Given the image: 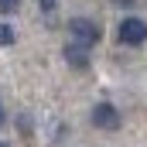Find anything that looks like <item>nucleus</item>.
<instances>
[{
    "mask_svg": "<svg viewBox=\"0 0 147 147\" xmlns=\"http://www.w3.org/2000/svg\"><path fill=\"white\" fill-rule=\"evenodd\" d=\"M69 34H72V41L86 45V48H92V45L103 38V31H99V24L89 21V17H72V21H69Z\"/></svg>",
    "mask_w": 147,
    "mask_h": 147,
    "instance_id": "obj_1",
    "label": "nucleus"
},
{
    "mask_svg": "<svg viewBox=\"0 0 147 147\" xmlns=\"http://www.w3.org/2000/svg\"><path fill=\"white\" fill-rule=\"evenodd\" d=\"M116 38H120V45L137 48V45H144V41H147V24L140 21V17H123L120 28H116Z\"/></svg>",
    "mask_w": 147,
    "mask_h": 147,
    "instance_id": "obj_2",
    "label": "nucleus"
},
{
    "mask_svg": "<svg viewBox=\"0 0 147 147\" xmlns=\"http://www.w3.org/2000/svg\"><path fill=\"white\" fill-rule=\"evenodd\" d=\"M92 127L99 130H120V113L113 103H96L92 106Z\"/></svg>",
    "mask_w": 147,
    "mask_h": 147,
    "instance_id": "obj_3",
    "label": "nucleus"
},
{
    "mask_svg": "<svg viewBox=\"0 0 147 147\" xmlns=\"http://www.w3.org/2000/svg\"><path fill=\"white\" fill-rule=\"evenodd\" d=\"M65 62L72 65V69H89V48L86 45H79V41H72V45H65Z\"/></svg>",
    "mask_w": 147,
    "mask_h": 147,
    "instance_id": "obj_4",
    "label": "nucleus"
},
{
    "mask_svg": "<svg viewBox=\"0 0 147 147\" xmlns=\"http://www.w3.org/2000/svg\"><path fill=\"white\" fill-rule=\"evenodd\" d=\"M7 45H14V28L10 24H0V48H7Z\"/></svg>",
    "mask_w": 147,
    "mask_h": 147,
    "instance_id": "obj_5",
    "label": "nucleus"
},
{
    "mask_svg": "<svg viewBox=\"0 0 147 147\" xmlns=\"http://www.w3.org/2000/svg\"><path fill=\"white\" fill-rule=\"evenodd\" d=\"M21 7V0H0V14H14Z\"/></svg>",
    "mask_w": 147,
    "mask_h": 147,
    "instance_id": "obj_6",
    "label": "nucleus"
},
{
    "mask_svg": "<svg viewBox=\"0 0 147 147\" xmlns=\"http://www.w3.org/2000/svg\"><path fill=\"white\" fill-rule=\"evenodd\" d=\"M38 3H41V10L48 14V10H55V3H58V0H38Z\"/></svg>",
    "mask_w": 147,
    "mask_h": 147,
    "instance_id": "obj_7",
    "label": "nucleus"
},
{
    "mask_svg": "<svg viewBox=\"0 0 147 147\" xmlns=\"http://www.w3.org/2000/svg\"><path fill=\"white\" fill-rule=\"evenodd\" d=\"M110 3H116V7H134L137 0H110Z\"/></svg>",
    "mask_w": 147,
    "mask_h": 147,
    "instance_id": "obj_8",
    "label": "nucleus"
},
{
    "mask_svg": "<svg viewBox=\"0 0 147 147\" xmlns=\"http://www.w3.org/2000/svg\"><path fill=\"white\" fill-rule=\"evenodd\" d=\"M3 120H7V113H3V106H0V127H3Z\"/></svg>",
    "mask_w": 147,
    "mask_h": 147,
    "instance_id": "obj_9",
    "label": "nucleus"
},
{
    "mask_svg": "<svg viewBox=\"0 0 147 147\" xmlns=\"http://www.w3.org/2000/svg\"><path fill=\"white\" fill-rule=\"evenodd\" d=\"M0 147H7V144H3V140H0Z\"/></svg>",
    "mask_w": 147,
    "mask_h": 147,
    "instance_id": "obj_10",
    "label": "nucleus"
}]
</instances>
